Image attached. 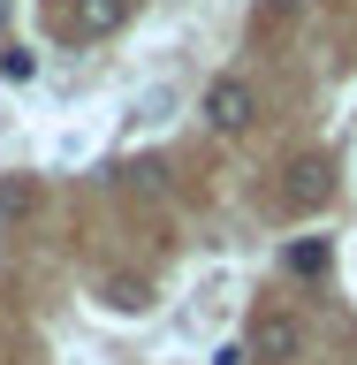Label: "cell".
<instances>
[{
	"label": "cell",
	"mask_w": 357,
	"mask_h": 365,
	"mask_svg": "<svg viewBox=\"0 0 357 365\" xmlns=\"http://www.w3.org/2000/svg\"><path fill=\"white\" fill-rule=\"evenodd\" d=\"M0 213H31V182H8L0 190Z\"/></svg>",
	"instance_id": "obj_7"
},
{
	"label": "cell",
	"mask_w": 357,
	"mask_h": 365,
	"mask_svg": "<svg viewBox=\"0 0 357 365\" xmlns=\"http://www.w3.org/2000/svg\"><path fill=\"white\" fill-rule=\"evenodd\" d=\"M289 274H327V244H312V236L289 244Z\"/></svg>",
	"instance_id": "obj_6"
},
{
	"label": "cell",
	"mask_w": 357,
	"mask_h": 365,
	"mask_svg": "<svg viewBox=\"0 0 357 365\" xmlns=\"http://www.w3.org/2000/svg\"><path fill=\"white\" fill-rule=\"evenodd\" d=\"M244 350H251V358H267V365H281V358H296V350H304V327H296L289 312H259Z\"/></svg>",
	"instance_id": "obj_1"
},
{
	"label": "cell",
	"mask_w": 357,
	"mask_h": 365,
	"mask_svg": "<svg viewBox=\"0 0 357 365\" xmlns=\"http://www.w3.org/2000/svg\"><path fill=\"white\" fill-rule=\"evenodd\" d=\"M122 16H130V0H76L68 31L76 38H107V31H122Z\"/></svg>",
	"instance_id": "obj_4"
},
{
	"label": "cell",
	"mask_w": 357,
	"mask_h": 365,
	"mask_svg": "<svg viewBox=\"0 0 357 365\" xmlns=\"http://www.w3.org/2000/svg\"><path fill=\"white\" fill-rule=\"evenodd\" d=\"M205 122H213L221 137L251 130V84H244V76H221V84L205 91Z\"/></svg>",
	"instance_id": "obj_2"
},
{
	"label": "cell",
	"mask_w": 357,
	"mask_h": 365,
	"mask_svg": "<svg viewBox=\"0 0 357 365\" xmlns=\"http://www.w3.org/2000/svg\"><path fill=\"white\" fill-rule=\"evenodd\" d=\"M327 190H335V168H327V160H296V168H289V182H281V198H289L296 213L327 205Z\"/></svg>",
	"instance_id": "obj_3"
},
{
	"label": "cell",
	"mask_w": 357,
	"mask_h": 365,
	"mask_svg": "<svg viewBox=\"0 0 357 365\" xmlns=\"http://www.w3.org/2000/svg\"><path fill=\"white\" fill-rule=\"evenodd\" d=\"M0 76H8V84H31V76H38V53H31V46H0Z\"/></svg>",
	"instance_id": "obj_5"
}]
</instances>
